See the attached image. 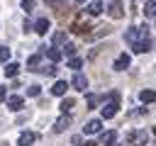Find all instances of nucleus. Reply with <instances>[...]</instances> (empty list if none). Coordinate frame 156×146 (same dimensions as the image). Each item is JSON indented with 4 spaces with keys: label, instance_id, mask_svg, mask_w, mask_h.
<instances>
[{
    "label": "nucleus",
    "instance_id": "f257e3e1",
    "mask_svg": "<svg viewBox=\"0 0 156 146\" xmlns=\"http://www.w3.org/2000/svg\"><path fill=\"white\" fill-rule=\"evenodd\" d=\"M117 107H119V92H110L105 105H102V119H110L117 114Z\"/></svg>",
    "mask_w": 156,
    "mask_h": 146
},
{
    "label": "nucleus",
    "instance_id": "f03ea898",
    "mask_svg": "<svg viewBox=\"0 0 156 146\" xmlns=\"http://www.w3.org/2000/svg\"><path fill=\"white\" fill-rule=\"evenodd\" d=\"M124 141H127L129 146H146L149 136H146V131H144V129H132V131H127Z\"/></svg>",
    "mask_w": 156,
    "mask_h": 146
},
{
    "label": "nucleus",
    "instance_id": "7ed1b4c3",
    "mask_svg": "<svg viewBox=\"0 0 156 146\" xmlns=\"http://www.w3.org/2000/svg\"><path fill=\"white\" fill-rule=\"evenodd\" d=\"M71 32H76V34H83V36H85V34L90 32V24H88L83 17H76V19L71 22Z\"/></svg>",
    "mask_w": 156,
    "mask_h": 146
},
{
    "label": "nucleus",
    "instance_id": "20e7f679",
    "mask_svg": "<svg viewBox=\"0 0 156 146\" xmlns=\"http://www.w3.org/2000/svg\"><path fill=\"white\" fill-rule=\"evenodd\" d=\"M132 49H134L136 54H146V51L151 49V39H149V36H139V39L132 44Z\"/></svg>",
    "mask_w": 156,
    "mask_h": 146
},
{
    "label": "nucleus",
    "instance_id": "39448f33",
    "mask_svg": "<svg viewBox=\"0 0 156 146\" xmlns=\"http://www.w3.org/2000/svg\"><path fill=\"white\" fill-rule=\"evenodd\" d=\"M110 17H112V19H122V17H124L122 0H110Z\"/></svg>",
    "mask_w": 156,
    "mask_h": 146
},
{
    "label": "nucleus",
    "instance_id": "423d86ee",
    "mask_svg": "<svg viewBox=\"0 0 156 146\" xmlns=\"http://www.w3.org/2000/svg\"><path fill=\"white\" fill-rule=\"evenodd\" d=\"M24 107V100L20 97V95H10L7 97V109H12V112H20Z\"/></svg>",
    "mask_w": 156,
    "mask_h": 146
},
{
    "label": "nucleus",
    "instance_id": "0eeeda50",
    "mask_svg": "<svg viewBox=\"0 0 156 146\" xmlns=\"http://www.w3.org/2000/svg\"><path fill=\"white\" fill-rule=\"evenodd\" d=\"M68 127H71V117L63 112V117H58V119H56V124H54V131H56V134H61V131H66Z\"/></svg>",
    "mask_w": 156,
    "mask_h": 146
},
{
    "label": "nucleus",
    "instance_id": "6e6552de",
    "mask_svg": "<svg viewBox=\"0 0 156 146\" xmlns=\"http://www.w3.org/2000/svg\"><path fill=\"white\" fill-rule=\"evenodd\" d=\"M34 141H37V134L34 131H22L20 139H17V146H32Z\"/></svg>",
    "mask_w": 156,
    "mask_h": 146
},
{
    "label": "nucleus",
    "instance_id": "1a4fd4ad",
    "mask_svg": "<svg viewBox=\"0 0 156 146\" xmlns=\"http://www.w3.org/2000/svg\"><path fill=\"white\" fill-rule=\"evenodd\" d=\"M129 63H132V58H129V54H122V56H117V61H115V71H124V68H129Z\"/></svg>",
    "mask_w": 156,
    "mask_h": 146
},
{
    "label": "nucleus",
    "instance_id": "9d476101",
    "mask_svg": "<svg viewBox=\"0 0 156 146\" xmlns=\"http://www.w3.org/2000/svg\"><path fill=\"white\" fill-rule=\"evenodd\" d=\"M71 85H73L76 90H85V88H88V78H85L83 73H76L73 80H71Z\"/></svg>",
    "mask_w": 156,
    "mask_h": 146
},
{
    "label": "nucleus",
    "instance_id": "9b49d317",
    "mask_svg": "<svg viewBox=\"0 0 156 146\" xmlns=\"http://www.w3.org/2000/svg\"><path fill=\"white\" fill-rule=\"evenodd\" d=\"M34 32H37V34H46V32H49V19H46V17H39V19L34 22Z\"/></svg>",
    "mask_w": 156,
    "mask_h": 146
},
{
    "label": "nucleus",
    "instance_id": "f8f14e48",
    "mask_svg": "<svg viewBox=\"0 0 156 146\" xmlns=\"http://www.w3.org/2000/svg\"><path fill=\"white\" fill-rule=\"evenodd\" d=\"M102 129V122L100 119H90L88 124H85V134H98Z\"/></svg>",
    "mask_w": 156,
    "mask_h": 146
},
{
    "label": "nucleus",
    "instance_id": "ddd939ff",
    "mask_svg": "<svg viewBox=\"0 0 156 146\" xmlns=\"http://www.w3.org/2000/svg\"><path fill=\"white\" fill-rule=\"evenodd\" d=\"M39 63H41V56H39V54L29 56V58H27V71H39Z\"/></svg>",
    "mask_w": 156,
    "mask_h": 146
},
{
    "label": "nucleus",
    "instance_id": "4468645a",
    "mask_svg": "<svg viewBox=\"0 0 156 146\" xmlns=\"http://www.w3.org/2000/svg\"><path fill=\"white\" fill-rule=\"evenodd\" d=\"M20 68H22L20 63H7V61H5V75H7V78H15V75L20 73Z\"/></svg>",
    "mask_w": 156,
    "mask_h": 146
},
{
    "label": "nucleus",
    "instance_id": "2eb2a0df",
    "mask_svg": "<svg viewBox=\"0 0 156 146\" xmlns=\"http://www.w3.org/2000/svg\"><path fill=\"white\" fill-rule=\"evenodd\" d=\"M117 141V131H105L102 136H100V144L102 146H110V144H115Z\"/></svg>",
    "mask_w": 156,
    "mask_h": 146
},
{
    "label": "nucleus",
    "instance_id": "dca6fc26",
    "mask_svg": "<svg viewBox=\"0 0 156 146\" xmlns=\"http://www.w3.org/2000/svg\"><path fill=\"white\" fill-rule=\"evenodd\" d=\"M66 88H68V83H63V80H56V83H54V88H51V92L61 97V95H66Z\"/></svg>",
    "mask_w": 156,
    "mask_h": 146
},
{
    "label": "nucleus",
    "instance_id": "f3484780",
    "mask_svg": "<svg viewBox=\"0 0 156 146\" xmlns=\"http://www.w3.org/2000/svg\"><path fill=\"white\" fill-rule=\"evenodd\" d=\"M44 54H46V56H49L54 63H56V61H61V56H63V54H61L56 46H51V49H44Z\"/></svg>",
    "mask_w": 156,
    "mask_h": 146
},
{
    "label": "nucleus",
    "instance_id": "a211bd4d",
    "mask_svg": "<svg viewBox=\"0 0 156 146\" xmlns=\"http://www.w3.org/2000/svg\"><path fill=\"white\" fill-rule=\"evenodd\" d=\"M139 100H141L144 105H146V102H154V100H156V92H154V90H141V92H139Z\"/></svg>",
    "mask_w": 156,
    "mask_h": 146
},
{
    "label": "nucleus",
    "instance_id": "6ab92c4d",
    "mask_svg": "<svg viewBox=\"0 0 156 146\" xmlns=\"http://www.w3.org/2000/svg\"><path fill=\"white\" fill-rule=\"evenodd\" d=\"M144 15H146V17H156V2H154V0L144 2Z\"/></svg>",
    "mask_w": 156,
    "mask_h": 146
},
{
    "label": "nucleus",
    "instance_id": "aec40b11",
    "mask_svg": "<svg viewBox=\"0 0 156 146\" xmlns=\"http://www.w3.org/2000/svg\"><path fill=\"white\" fill-rule=\"evenodd\" d=\"M95 29H98V32H88L85 36H88V39H98V36H102V34L110 32V27H95Z\"/></svg>",
    "mask_w": 156,
    "mask_h": 146
},
{
    "label": "nucleus",
    "instance_id": "412c9836",
    "mask_svg": "<svg viewBox=\"0 0 156 146\" xmlns=\"http://www.w3.org/2000/svg\"><path fill=\"white\" fill-rule=\"evenodd\" d=\"M100 12H102V2H98V0H95V2H90V5H88V15H100Z\"/></svg>",
    "mask_w": 156,
    "mask_h": 146
},
{
    "label": "nucleus",
    "instance_id": "4be33fe9",
    "mask_svg": "<svg viewBox=\"0 0 156 146\" xmlns=\"http://www.w3.org/2000/svg\"><path fill=\"white\" fill-rule=\"evenodd\" d=\"M73 105H76V100H73V97H63V102H61V112H71V109H73Z\"/></svg>",
    "mask_w": 156,
    "mask_h": 146
},
{
    "label": "nucleus",
    "instance_id": "5701e85b",
    "mask_svg": "<svg viewBox=\"0 0 156 146\" xmlns=\"http://www.w3.org/2000/svg\"><path fill=\"white\" fill-rule=\"evenodd\" d=\"M41 73H46V75H56L58 73V68H56V63H51V66H44V68H39Z\"/></svg>",
    "mask_w": 156,
    "mask_h": 146
},
{
    "label": "nucleus",
    "instance_id": "b1692460",
    "mask_svg": "<svg viewBox=\"0 0 156 146\" xmlns=\"http://www.w3.org/2000/svg\"><path fill=\"white\" fill-rule=\"evenodd\" d=\"M83 66V61L80 58H76V56H71V61H68V68H73V71H78Z\"/></svg>",
    "mask_w": 156,
    "mask_h": 146
},
{
    "label": "nucleus",
    "instance_id": "393cba45",
    "mask_svg": "<svg viewBox=\"0 0 156 146\" xmlns=\"http://www.w3.org/2000/svg\"><path fill=\"white\" fill-rule=\"evenodd\" d=\"M39 92H41L39 85H29V88H27V95H29V97H39Z\"/></svg>",
    "mask_w": 156,
    "mask_h": 146
},
{
    "label": "nucleus",
    "instance_id": "a878e982",
    "mask_svg": "<svg viewBox=\"0 0 156 146\" xmlns=\"http://www.w3.org/2000/svg\"><path fill=\"white\" fill-rule=\"evenodd\" d=\"M85 102H88V109H93V107L100 102V95H88V100H85Z\"/></svg>",
    "mask_w": 156,
    "mask_h": 146
},
{
    "label": "nucleus",
    "instance_id": "bb28decb",
    "mask_svg": "<svg viewBox=\"0 0 156 146\" xmlns=\"http://www.w3.org/2000/svg\"><path fill=\"white\" fill-rule=\"evenodd\" d=\"M63 41H66V32H56V34H54V44L58 46V44H63Z\"/></svg>",
    "mask_w": 156,
    "mask_h": 146
},
{
    "label": "nucleus",
    "instance_id": "cd10ccee",
    "mask_svg": "<svg viewBox=\"0 0 156 146\" xmlns=\"http://www.w3.org/2000/svg\"><path fill=\"white\" fill-rule=\"evenodd\" d=\"M61 54H66V56H76V44H66Z\"/></svg>",
    "mask_w": 156,
    "mask_h": 146
},
{
    "label": "nucleus",
    "instance_id": "c85d7f7f",
    "mask_svg": "<svg viewBox=\"0 0 156 146\" xmlns=\"http://www.w3.org/2000/svg\"><path fill=\"white\" fill-rule=\"evenodd\" d=\"M7 58H10V49L7 46H0V63H5Z\"/></svg>",
    "mask_w": 156,
    "mask_h": 146
},
{
    "label": "nucleus",
    "instance_id": "c756f323",
    "mask_svg": "<svg viewBox=\"0 0 156 146\" xmlns=\"http://www.w3.org/2000/svg\"><path fill=\"white\" fill-rule=\"evenodd\" d=\"M34 5H37V0H22V7H24L27 12H32V10H34Z\"/></svg>",
    "mask_w": 156,
    "mask_h": 146
},
{
    "label": "nucleus",
    "instance_id": "7c9ffc66",
    "mask_svg": "<svg viewBox=\"0 0 156 146\" xmlns=\"http://www.w3.org/2000/svg\"><path fill=\"white\" fill-rule=\"evenodd\" d=\"M46 2H49V5H51V7H56V10H58V7H61V5H63V0H46Z\"/></svg>",
    "mask_w": 156,
    "mask_h": 146
},
{
    "label": "nucleus",
    "instance_id": "2f4dec72",
    "mask_svg": "<svg viewBox=\"0 0 156 146\" xmlns=\"http://www.w3.org/2000/svg\"><path fill=\"white\" fill-rule=\"evenodd\" d=\"M0 100H5V88L0 85Z\"/></svg>",
    "mask_w": 156,
    "mask_h": 146
},
{
    "label": "nucleus",
    "instance_id": "473e14b6",
    "mask_svg": "<svg viewBox=\"0 0 156 146\" xmlns=\"http://www.w3.org/2000/svg\"><path fill=\"white\" fill-rule=\"evenodd\" d=\"M83 146H98V144H95V141H85Z\"/></svg>",
    "mask_w": 156,
    "mask_h": 146
},
{
    "label": "nucleus",
    "instance_id": "72a5a7b5",
    "mask_svg": "<svg viewBox=\"0 0 156 146\" xmlns=\"http://www.w3.org/2000/svg\"><path fill=\"white\" fill-rule=\"evenodd\" d=\"M76 2H78V5H80V2H85V0H76Z\"/></svg>",
    "mask_w": 156,
    "mask_h": 146
},
{
    "label": "nucleus",
    "instance_id": "f704fd0d",
    "mask_svg": "<svg viewBox=\"0 0 156 146\" xmlns=\"http://www.w3.org/2000/svg\"><path fill=\"white\" fill-rule=\"evenodd\" d=\"M110 146H119V144H110Z\"/></svg>",
    "mask_w": 156,
    "mask_h": 146
},
{
    "label": "nucleus",
    "instance_id": "c9c22d12",
    "mask_svg": "<svg viewBox=\"0 0 156 146\" xmlns=\"http://www.w3.org/2000/svg\"><path fill=\"white\" fill-rule=\"evenodd\" d=\"M154 134H156V127H154Z\"/></svg>",
    "mask_w": 156,
    "mask_h": 146
}]
</instances>
